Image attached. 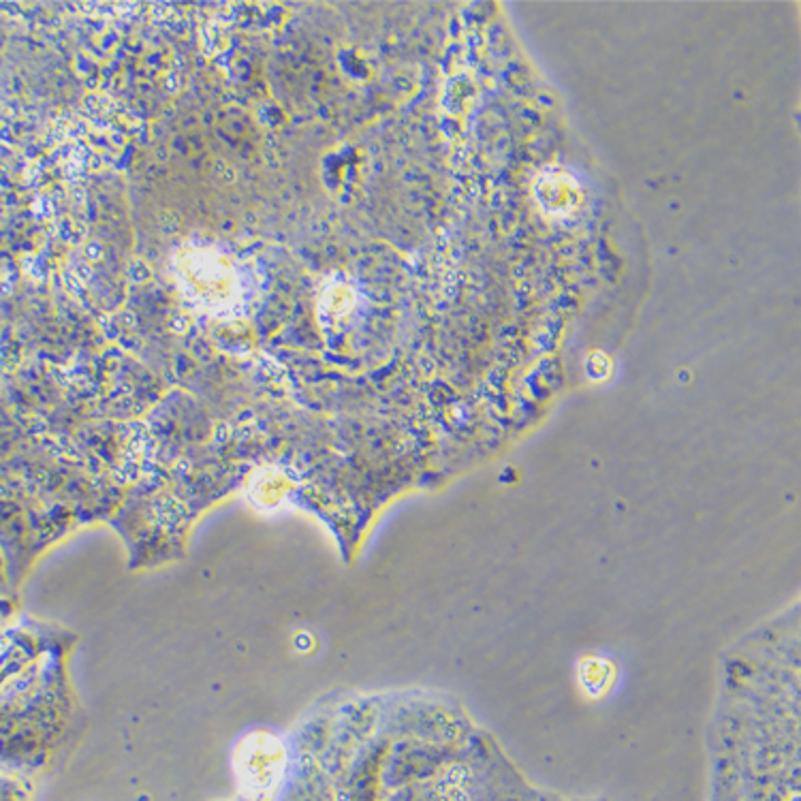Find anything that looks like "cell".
Segmentation results:
<instances>
[{
	"mask_svg": "<svg viewBox=\"0 0 801 801\" xmlns=\"http://www.w3.org/2000/svg\"><path fill=\"white\" fill-rule=\"evenodd\" d=\"M285 492V479L274 471V468H265V471L256 473L253 481H250V496H253V503H256L259 506H265L270 509L280 500Z\"/></svg>",
	"mask_w": 801,
	"mask_h": 801,
	"instance_id": "3957f363",
	"label": "cell"
},
{
	"mask_svg": "<svg viewBox=\"0 0 801 801\" xmlns=\"http://www.w3.org/2000/svg\"><path fill=\"white\" fill-rule=\"evenodd\" d=\"M234 767L240 788L246 795L267 793L280 780L285 769V748L270 733L244 737L235 750Z\"/></svg>",
	"mask_w": 801,
	"mask_h": 801,
	"instance_id": "7a4b0ae2",
	"label": "cell"
},
{
	"mask_svg": "<svg viewBox=\"0 0 801 801\" xmlns=\"http://www.w3.org/2000/svg\"><path fill=\"white\" fill-rule=\"evenodd\" d=\"M175 285L186 302L208 315H229L244 299V276L237 263L210 244H186L173 255Z\"/></svg>",
	"mask_w": 801,
	"mask_h": 801,
	"instance_id": "6da1fadb",
	"label": "cell"
}]
</instances>
